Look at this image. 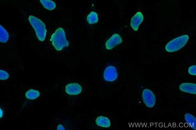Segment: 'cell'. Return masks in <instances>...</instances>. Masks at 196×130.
Instances as JSON below:
<instances>
[{"instance_id": "1", "label": "cell", "mask_w": 196, "mask_h": 130, "mask_svg": "<svg viewBox=\"0 0 196 130\" xmlns=\"http://www.w3.org/2000/svg\"><path fill=\"white\" fill-rule=\"evenodd\" d=\"M51 39L52 45L57 51H61L63 47L69 45L65 31L61 28H59L56 30L52 35Z\"/></svg>"}, {"instance_id": "2", "label": "cell", "mask_w": 196, "mask_h": 130, "mask_svg": "<svg viewBox=\"0 0 196 130\" xmlns=\"http://www.w3.org/2000/svg\"><path fill=\"white\" fill-rule=\"evenodd\" d=\"M28 20L35 31L38 39L40 41H43L47 32L45 24L40 19L32 15L29 16Z\"/></svg>"}, {"instance_id": "3", "label": "cell", "mask_w": 196, "mask_h": 130, "mask_svg": "<svg viewBox=\"0 0 196 130\" xmlns=\"http://www.w3.org/2000/svg\"><path fill=\"white\" fill-rule=\"evenodd\" d=\"M189 39L187 35L175 38L169 42L165 46V49L169 52L177 51L184 46Z\"/></svg>"}, {"instance_id": "4", "label": "cell", "mask_w": 196, "mask_h": 130, "mask_svg": "<svg viewBox=\"0 0 196 130\" xmlns=\"http://www.w3.org/2000/svg\"><path fill=\"white\" fill-rule=\"evenodd\" d=\"M142 98L144 104L147 107L151 108L154 106L156 101V97L151 90L148 89L143 90Z\"/></svg>"}, {"instance_id": "5", "label": "cell", "mask_w": 196, "mask_h": 130, "mask_svg": "<svg viewBox=\"0 0 196 130\" xmlns=\"http://www.w3.org/2000/svg\"><path fill=\"white\" fill-rule=\"evenodd\" d=\"M103 77L105 80L112 82L115 80L118 77V73L115 68L113 66H109L105 69Z\"/></svg>"}, {"instance_id": "6", "label": "cell", "mask_w": 196, "mask_h": 130, "mask_svg": "<svg viewBox=\"0 0 196 130\" xmlns=\"http://www.w3.org/2000/svg\"><path fill=\"white\" fill-rule=\"evenodd\" d=\"M122 41V39L120 36L118 34H114L106 42V48L107 49H111L121 43Z\"/></svg>"}, {"instance_id": "7", "label": "cell", "mask_w": 196, "mask_h": 130, "mask_svg": "<svg viewBox=\"0 0 196 130\" xmlns=\"http://www.w3.org/2000/svg\"><path fill=\"white\" fill-rule=\"evenodd\" d=\"M82 90L81 86L77 83H71L65 87V91L71 95H77L81 93Z\"/></svg>"}, {"instance_id": "8", "label": "cell", "mask_w": 196, "mask_h": 130, "mask_svg": "<svg viewBox=\"0 0 196 130\" xmlns=\"http://www.w3.org/2000/svg\"><path fill=\"white\" fill-rule=\"evenodd\" d=\"M144 17L142 13L138 12L133 16L131 19L130 24L134 30H138L139 26L143 20Z\"/></svg>"}, {"instance_id": "9", "label": "cell", "mask_w": 196, "mask_h": 130, "mask_svg": "<svg viewBox=\"0 0 196 130\" xmlns=\"http://www.w3.org/2000/svg\"><path fill=\"white\" fill-rule=\"evenodd\" d=\"M180 90L183 92L191 94H196V84L191 83H184L179 86Z\"/></svg>"}, {"instance_id": "10", "label": "cell", "mask_w": 196, "mask_h": 130, "mask_svg": "<svg viewBox=\"0 0 196 130\" xmlns=\"http://www.w3.org/2000/svg\"><path fill=\"white\" fill-rule=\"evenodd\" d=\"M96 124L98 126L105 128H107L111 125L109 119L107 117L100 116L98 117L96 120Z\"/></svg>"}, {"instance_id": "11", "label": "cell", "mask_w": 196, "mask_h": 130, "mask_svg": "<svg viewBox=\"0 0 196 130\" xmlns=\"http://www.w3.org/2000/svg\"><path fill=\"white\" fill-rule=\"evenodd\" d=\"M185 119L194 130H196V119L192 114L187 113L184 116Z\"/></svg>"}, {"instance_id": "12", "label": "cell", "mask_w": 196, "mask_h": 130, "mask_svg": "<svg viewBox=\"0 0 196 130\" xmlns=\"http://www.w3.org/2000/svg\"><path fill=\"white\" fill-rule=\"evenodd\" d=\"M40 95V93L38 91L33 89L28 90L25 93L26 98L30 100L35 99Z\"/></svg>"}, {"instance_id": "13", "label": "cell", "mask_w": 196, "mask_h": 130, "mask_svg": "<svg viewBox=\"0 0 196 130\" xmlns=\"http://www.w3.org/2000/svg\"><path fill=\"white\" fill-rule=\"evenodd\" d=\"M40 1L43 6L49 10H52L56 7L55 3L52 1L40 0Z\"/></svg>"}, {"instance_id": "14", "label": "cell", "mask_w": 196, "mask_h": 130, "mask_svg": "<svg viewBox=\"0 0 196 130\" xmlns=\"http://www.w3.org/2000/svg\"><path fill=\"white\" fill-rule=\"evenodd\" d=\"M9 39V35L6 30L0 25V41L2 43L6 42Z\"/></svg>"}, {"instance_id": "15", "label": "cell", "mask_w": 196, "mask_h": 130, "mask_svg": "<svg viewBox=\"0 0 196 130\" xmlns=\"http://www.w3.org/2000/svg\"><path fill=\"white\" fill-rule=\"evenodd\" d=\"M87 22L90 24L97 23L98 21V15L96 13L92 11L87 15Z\"/></svg>"}, {"instance_id": "16", "label": "cell", "mask_w": 196, "mask_h": 130, "mask_svg": "<svg viewBox=\"0 0 196 130\" xmlns=\"http://www.w3.org/2000/svg\"><path fill=\"white\" fill-rule=\"evenodd\" d=\"M9 77V75L8 73L5 71L0 70V79L4 80L7 79Z\"/></svg>"}, {"instance_id": "17", "label": "cell", "mask_w": 196, "mask_h": 130, "mask_svg": "<svg viewBox=\"0 0 196 130\" xmlns=\"http://www.w3.org/2000/svg\"><path fill=\"white\" fill-rule=\"evenodd\" d=\"M189 73L192 75H196V65H193L189 67L188 70Z\"/></svg>"}, {"instance_id": "18", "label": "cell", "mask_w": 196, "mask_h": 130, "mask_svg": "<svg viewBox=\"0 0 196 130\" xmlns=\"http://www.w3.org/2000/svg\"><path fill=\"white\" fill-rule=\"evenodd\" d=\"M58 130H65L63 126L61 125H59L57 127Z\"/></svg>"}, {"instance_id": "19", "label": "cell", "mask_w": 196, "mask_h": 130, "mask_svg": "<svg viewBox=\"0 0 196 130\" xmlns=\"http://www.w3.org/2000/svg\"><path fill=\"white\" fill-rule=\"evenodd\" d=\"M0 118H1L2 116L3 112L2 110H1V109H0Z\"/></svg>"}, {"instance_id": "20", "label": "cell", "mask_w": 196, "mask_h": 130, "mask_svg": "<svg viewBox=\"0 0 196 130\" xmlns=\"http://www.w3.org/2000/svg\"><path fill=\"white\" fill-rule=\"evenodd\" d=\"M185 127H187L188 126V123H186L185 124Z\"/></svg>"}]
</instances>
